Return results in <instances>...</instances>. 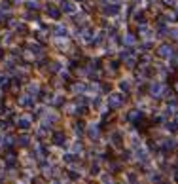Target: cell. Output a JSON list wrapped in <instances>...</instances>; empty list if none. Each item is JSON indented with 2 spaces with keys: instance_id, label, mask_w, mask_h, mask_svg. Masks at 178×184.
Masks as SVG:
<instances>
[]
</instances>
